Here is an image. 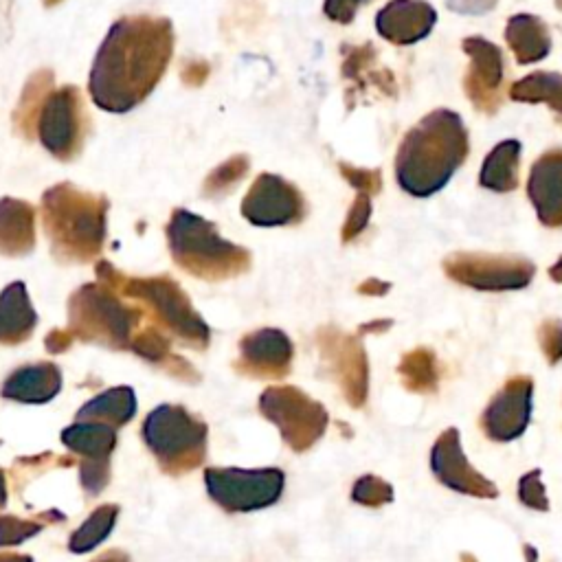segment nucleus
I'll return each mask as SVG.
<instances>
[{"instance_id":"39448f33","label":"nucleus","mask_w":562,"mask_h":562,"mask_svg":"<svg viewBox=\"0 0 562 562\" xmlns=\"http://www.w3.org/2000/svg\"><path fill=\"white\" fill-rule=\"evenodd\" d=\"M97 281L117 290L123 297L145 303L154 312L156 319L163 321L167 328L185 336V339L202 343L207 341L205 323H202L196 310L191 308L187 295L172 277H126L110 262L101 260L97 264Z\"/></svg>"},{"instance_id":"f3484780","label":"nucleus","mask_w":562,"mask_h":562,"mask_svg":"<svg viewBox=\"0 0 562 562\" xmlns=\"http://www.w3.org/2000/svg\"><path fill=\"white\" fill-rule=\"evenodd\" d=\"M505 42L519 64H536L552 51V33L547 22L534 14H516L505 25Z\"/></svg>"},{"instance_id":"72a5a7b5","label":"nucleus","mask_w":562,"mask_h":562,"mask_svg":"<svg viewBox=\"0 0 562 562\" xmlns=\"http://www.w3.org/2000/svg\"><path fill=\"white\" fill-rule=\"evenodd\" d=\"M393 325V321H387V319H380V321H372V323H365L361 332L363 334H380V332H387L389 328Z\"/></svg>"},{"instance_id":"a878e982","label":"nucleus","mask_w":562,"mask_h":562,"mask_svg":"<svg viewBox=\"0 0 562 562\" xmlns=\"http://www.w3.org/2000/svg\"><path fill=\"white\" fill-rule=\"evenodd\" d=\"M354 499L358 503L369 505V508H382V505L393 501V488H391V483H387L385 479L367 475L356 483Z\"/></svg>"},{"instance_id":"c9c22d12","label":"nucleus","mask_w":562,"mask_h":562,"mask_svg":"<svg viewBox=\"0 0 562 562\" xmlns=\"http://www.w3.org/2000/svg\"><path fill=\"white\" fill-rule=\"evenodd\" d=\"M523 554L527 562H538V552L534 549V545H523Z\"/></svg>"},{"instance_id":"1a4fd4ad","label":"nucleus","mask_w":562,"mask_h":562,"mask_svg":"<svg viewBox=\"0 0 562 562\" xmlns=\"http://www.w3.org/2000/svg\"><path fill=\"white\" fill-rule=\"evenodd\" d=\"M301 191L277 174H260L242 200V216L255 227H288L306 218Z\"/></svg>"},{"instance_id":"0eeeda50","label":"nucleus","mask_w":562,"mask_h":562,"mask_svg":"<svg viewBox=\"0 0 562 562\" xmlns=\"http://www.w3.org/2000/svg\"><path fill=\"white\" fill-rule=\"evenodd\" d=\"M88 117L80 88L62 86L53 91L40 110L36 134L51 156L58 161H73L84 148Z\"/></svg>"},{"instance_id":"473e14b6","label":"nucleus","mask_w":562,"mask_h":562,"mask_svg":"<svg viewBox=\"0 0 562 562\" xmlns=\"http://www.w3.org/2000/svg\"><path fill=\"white\" fill-rule=\"evenodd\" d=\"M389 288H391V284H387V281L372 277L358 286V292H361V295H369V297H382V295H387Z\"/></svg>"},{"instance_id":"2f4dec72","label":"nucleus","mask_w":562,"mask_h":562,"mask_svg":"<svg viewBox=\"0 0 562 562\" xmlns=\"http://www.w3.org/2000/svg\"><path fill=\"white\" fill-rule=\"evenodd\" d=\"M207 75H209V66L205 62H189L187 66H183V73H181L183 82L189 86L205 84Z\"/></svg>"},{"instance_id":"dca6fc26","label":"nucleus","mask_w":562,"mask_h":562,"mask_svg":"<svg viewBox=\"0 0 562 562\" xmlns=\"http://www.w3.org/2000/svg\"><path fill=\"white\" fill-rule=\"evenodd\" d=\"M36 249V209L18 198L0 200V255L20 257Z\"/></svg>"},{"instance_id":"aec40b11","label":"nucleus","mask_w":562,"mask_h":562,"mask_svg":"<svg viewBox=\"0 0 562 562\" xmlns=\"http://www.w3.org/2000/svg\"><path fill=\"white\" fill-rule=\"evenodd\" d=\"M51 93H53V73L49 69H42L29 77L25 84V91H22L18 106L14 110V128L20 137L31 139L33 134H36L40 110Z\"/></svg>"},{"instance_id":"7c9ffc66","label":"nucleus","mask_w":562,"mask_h":562,"mask_svg":"<svg viewBox=\"0 0 562 562\" xmlns=\"http://www.w3.org/2000/svg\"><path fill=\"white\" fill-rule=\"evenodd\" d=\"M499 0H446V7L462 16H483L497 7Z\"/></svg>"},{"instance_id":"c756f323","label":"nucleus","mask_w":562,"mask_h":562,"mask_svg":"<svg viewBox=\"0 0 562 562\" xmlns=\"http://www.w3.org/2000/svg\"><path fill=\"white\" fill-rule=\"evenodd\" d=\"M365 3H372V0H325L323 11L332 22H339V25H350L356 18L358 9Z\"/></svg>"},{"instance_id":"4468645a","label":"nucleus","mask_w":562,"mask_h":562,"mask_svg":"<svg viewBox=\"0 0 562 562\" xmlns=\"http://www.w3.org/2000/svg\"><path fill=\"white\" fill-rule=\"evenodd\" d=\"M527 198L538 220L549 229L562 227V150H547L536 159L527 178Z\"/></svg>"},{"instance_id":"cd10ccee","label":"nucleus","mask_w":562,"mask_h":562,"mask_svg":"<svg viewBox=\"0 0 562 562\" xmlns=\"http://www.w3.org/2000/svg\"><path fill=\"white\" fill-rule=\"evenodd\" d=\"M538 345L547 358L549 365H558L562 361V321L545 319L538 325Z\"/></svg>"},{"instance_id":"412c9836","label":"nucleus","mask_w":562,"mask_h":562,"mask_svg":"<svg viewBox=\"0 0 562 562\" xmlns=\"http://www.w3.org/2000/svg\"><path fill=\"white\" fill-rule=\"evenodd\" d=\"M402 387L411 393H435L440 387V365L431 347H415L402 356L398 365Z\"/></svg>"},{"instance_id":"e433bc0d","label":"nucleus","mask_w":562,"mask_h":562,"mask_svg":"<svg viewBox=\"0 0 562 562\" xmlns=\"http://www.w3.org/2000/svg\"><path fill=\"white\" fill-rule=\"evenodd\" d=\"M44 7H55L58 3H62V0H42Z\"/></svg>"},{"instance_id":"ddd939ff","label":"nucleus","mask_w":562,"mask_h":562,"mask_svg":"<svg viewBox=\"0 0 562 562\" xmlns=\"http://www.w3.org/2000/svg\"><path fill=\"white\" fill-rule=\"evenodd\" d=\"M437 11L426 0H391L378 11L376 31L396 47H411L433 31Z\"/></svg>"},{"instance_id":"bb28decb","label":"nucleus","mask_w":562,"mask_h":562,"mask_svg":"<svg viewBox=\"0 0 562 562\" xmlns=\"http://www.w3.org/2000/svg\"><path fill=\"white\" fill-rule=\"evenodd\" d=\"M369 218H372V196L358 194L356 200L352 202L350 211H347V218H345L343 231H341L343 242L347 244V242L356 240L358 235L367 229Z\"/></svg>"},{"instance_id":"b1692460","label":"nucleus","mask_w":562,"mask_h":562,"mask_svg":"<svg viewBox=\"0 0 562 562\" xmlns=\"http://www.w3.org/2000/svg\"><path fill=\"white\" fill-rule=\"evenodd\" d=\"M249 167H251L249 156H244V154L231 156L229 161L218 165L216 170L207 176V181L202 183V196L211 198V200L227 196L229 191H233V187L238 185L246 174H249Z\"/></svg>"},{"instance_id":"a211bd4d","label":"nucleus","mask_w":562,"mask_h":562,"mask_svg":"<svg viewBox=\"0 0 562 562\" xmlns=\"http://www.w3.org/2000/svg\"><path fill=\"white\" fill-rule=\"evenodd\" d=\"M36 328V310L31 306L27 286L14 281L0 292V341L18 343Z\"/></svg>"},{"instance_id":"f257e3e1","label":"nucleus","mask_w":562,"mask_h":562,"mask_svg":"<svg viewBox=\"0 0 562 562\" xmlns=\"http://www.w3.org/2000/svg\"><path fill=\"white\" fill-rule=\"evenodd\" d=\"M174 53V29L167 18L126 16L110 27L95 55L88 91L95 106L126 115L159 86Z\"/></svg>"},{"instance_id":"c85d7f7f","label":"nucleus","mask_w":562,"mask_h":562,"mask_svg":"<svg viewBox=\"0 0 562 562\" xmlns=\"http://www.w3.org/2000/svg\"><path fill=\"white\" fill-rule=\"evenodd\" d=\"M339 170L341 176L358 191V194H367V196L380 194L382 189L380 170H365V167H354L347 163H339Z\"/></svg>"},{"instance_id":"6ab92c4d","label":"nucleus","mask_w":562,"mask_h":562,"mask_svg":"<svg viewBox=\"0 0 562 562\" xmlns=\"http://www.w3.org/2000/svg\"><path fill=\"white\" fill-rule=\"evenodd\" d=\"M521 150L523 145L516 139H505L494 148L481 165L479 185L483 189L508 194L519 185L521 174Z\"/></svg>"},{"instance_id":"7ed1b4c3","label":"nucleus","mask_w":562,"mask_h":562,"mask_svg":"<svg viewBox=\"0 0 562 562\" xmlns=\"http://www.w3.org/2000/svg\"><path fill=\"white\" fill-rule=\"evenodd\" d=\"M106 218L108 200L71 183L53 185L42 196V229L58 262H95L106 242Z\"/></svg>"},{"instance_id":"9d476101","label":"nucleus","mask_w":562,"mask_h":562,"mask_svg":"<svg viewBox=\"0 0 562 562\" xmlns=\"http://www.w3.org/2000/svg\"><path fill=\"white\" fill-rule=\"evenodd\" d=\"M534 409V380L530 376H514L497 391L488 407L483 409L479 426L490 442L508 444L519 440L527 431Z\"/></svg>"},{"instance_id":"393cba45","label":"nucleus","mask_w":562,"mask_h":562,"mask_svg":"<svg viewBox=\"0 0 562 562\" xmlns=\"http://www.w3.org/2000/svg\"><path fill=\"white\" fill-rule=\"evenodd\" d=\"M519 501L525 508L536 510V512H549V499L547 490L541 477V470H530L519 479Z\"/></svg>"},{"instance_id":"20e7f679","label":"nucleus","mask_w":562,"mask_h":562,"mask_svg":"<svg viewBox=\"0 0 562 562\" xmlns=\"http://www.w3.org/2000/svg\"><path fill=\"white\" fill-rule=\"evenodd\" d=\"M167 244L172 260L185 273L205 281H224L249 273L251 253L224 240L213 222L187 209H174L167 222Z\"/></svg>"},{"instance_id":"423d86ee","label":"nucleus","mask_w":562,"mask_h":562,"mask_svg":"<svg viewBox=\"0 0 562 562\" xmlns=\"http://www.w3.org/2000/svg\"><path fill=\"white\" fill-rule=\"evenodd\" d=\"M71 325L77 334L99 336L108 341H123L139 323L141 310L130 308L119 299V292L95 281L73 292L69 301Z\"/></svg>"},{"instance_id":"5701e85b","label":"nucleus","mask_w":562,"mask_h":562,"mask_svg":"<svg viewBox=\"0 0 562 562\" xmlns=\"http://www.w3.org/2000/svg\"><path fill=\"white\" fill-rule=\"evenodd\" d=\"M242 347H244V356L253 363L257 361L260 365L284 367L292 354L290 341L277 330H262L257 334H251L249 339H244Z\"/></svg>"},{"instance_id":"6e6552de","label":"nucleus","mask_w":562,"mask_h":562,"mask_svg":"<svg viewBox=\"0 0 562 562\" xmlns=\"http://www.w3.org/2000/svg\"><path fill=\"white\" fill-rule=\"evenodd\" d=\"M444 273L457 284L479 292H508L532 284L534 262L516 255L455 253L444 260Z\"/></svg>"},{"instance_id":"f03ea898","label":"nucleus","mask_w":562,"mask_h":562,"mask_svg":"<svg viewBox=\"0 0 562 562\" xmlns=\"http://www.w3.org/2000/svg\"><path fill=\"white\" fill-rule=\"evenodd\" d=\"M470 152L468 130L453 110H433L404 134L396 154V178L402 191L429 198L444 189Z\"/></svg>"},{"instance_id":"f8f14e48","label":"nucleus","mask_w":562,"mask_h":562,"mask_svg":"<svg viewBox=\"0 0 562 562\" xmlns=\"http://www.w3.org/2000/svg\"><path fill=\"white\" fill-rule=\"evenodd\" d=\"M431 470L435 479L448 490L475 499H497L499 488L483 477L481 472L468 462L462 448V435L451 426L437 437L431 448Z\"/></svg>"},{"instance_id":"2eb2a0df","label":"nucleus","mask_w":562,"mask_h":562,"mask_svg":"<svg viewBox=\"0 0 562 562\" xmlns=\"http://www.w3.org/2000/svg\"><path fill=\"white\" fill-rule=\"evenodd\" d=\"M325 350L334 358V365L339 369L343 389L354 407H361L367 398V380L369 367L363 345L347 334L336 330L325 332Z\"/></svg>"},{"instance_id":"4be33fe9","label":"nucleus","mask_w":562,"mask_h":562,"mask_svg":"<svg viewBox=\"0 0 562 562\" xmlns=\"http://www.w3.org/2000/svg\"><path fill=\"white\" fill-rule=\"evenodd\" d=\"M510 97L521 104H547L562 115V75L552 71L525 75L512 84Z\"/></svg>"},{"instance_id":"9b49d317","label":"nucleus","mask_w":562,"mask_h":562,"mask_svg":"<svg viewBox=\"0 0 562 562\" xmlns=\"http://www.w3.org/2000/svg\"><path fill=\"white\" fill-rule=\"evenodd\" d=\"M462 49L468 55V71L464 75V91L483 115H494L503 104L505 60L503 51L481 36L464 38Z\"/></svg>"},{"instance_id":"f704fd0d","label":"nucleus","mask_w":562,"mask_h":562,"mask_svg":"<svg viewBox=\"0 0 562 562\" xmlns=\"http://www.w3.org/2000/svg\"><path fill=\"white\" fill-rule=\"evenodd\" d=\"M549 277H552L556 284H562V257L552 268H549Z\"/></svg>"}]
</instances>
